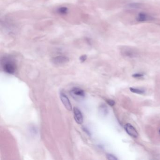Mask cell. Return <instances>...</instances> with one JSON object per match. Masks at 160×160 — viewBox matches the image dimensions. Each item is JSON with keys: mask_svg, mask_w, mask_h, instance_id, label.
Instances as JSON below:
<instances>
[{"mask_svg": "<svg viewBox=\"0 0 160 160\" xmlns=\"http://www.w3.org/2000/svg\"><path fill=\"white\" fill-rule=\"evenodd\" d=\"M68 9L67 7H61L58 8V13L61 14L65 15L67 14V12H68Z\"/></svg>", "mask_w": 160, "mask_h": 160, "instance_id": "obj_12", "label": "cell"}, {"mask_svg": "<svg viewBox=\"0 0 160 160\" xmlns=\"http://www.w3.org/2000/svg\"><path fill=\"white\" fill-rule=\"evenodd\" d=\"M86 59H87V56L86 55H83L80 57V61L81 62H82L86 61Z\"/></svg>", "mask_w": 160, "mask_h": 160, "instance_id": "obj_15", "label": "cell"}, {"mask_svg": "<svg viewBox=\"0 0 160 160\" xmlns=\"http://www.w3.org/2000/svg\"><path fill=\"white\" fill-rule=\"evenodd\" d=\"M107 103L110 106H113L115 104L114 101H113V100H107Z\"/></svg>", "mask_w": 160, "mask_h": 160, "instance_id": "obj_16", "label": "cell"}, {"mask_svg": "<svg viewBox=\"0 0 160 160\" xmlns=\"http://www.w3.org/2000/svg\"><path fill=\"white\" fill-rule=\"evenodd\" d=\"M132 76L135 78H141L143 77L144 75L142 73H135Z\"/></svg>", "mask_w": 160, "mask_h": 160, "instance_id": "obj_14", "label": "cell"}, {"mask_svg": "<svg viewBox=\"0 0 160 160\" xmlns=\"http://www.w3.org/2000/svg\"><path fill=\"white\" fill-rule=\"evenodd\" d=\"M69 61L68 58L65 56L60 55L53 58L52 62L56 65H61L66 64Z\"/></svg>", "mask_w": 160, "mask_h": 160, "instance_id": "obj_8", "label": "cell"}, {"mask_svg": "<svg viewBox=\"0 0 160 160\" xmlns=\"http://www.w3.org/2000/svg\"><path fill=\"white\" fill-rule=\"evenodd\" d=\"M125 130L126 132L132 138H137L139 136V134L136 129L131 124H126L125 125Z\"/></svg>", "mask_w": 160, "mask_h": 160, "instance_id": "obj_5", "label": "cell"}, {"mask_svg": "<svg viewBox=\"0 0 160 160\" xmlns=\"http://www.w3.org/2000/svg\"><path fill=\"white\" fill-rule=\"evenodd\" d=\"M141 6V4L139 3H132L128 4L127 7L129 8H139Z\"/></svg>", "mask_w": 160, "mask_h": 160, "instance_id": "obj_11", "label": "cell"}, {"mask_svg": "<svg viewBox=\"0 0 160 160\" xmlns=\"http://www.w3.org/2000/svg\"><path fill=\"white\" fill-rule=\"evenodd\" d=\"M70 94L72 97L76 101L83 100L85 97V93L82 89L78 87H74L70 91Z\"/></svg>", "mask_w": 160, "mask_h": 160, "instance_id": "obj_2", "label": "cell"}, {"mask_svg": "<svg viewBox=\"0 0 160 160\" xmlns=\"http://www.w3.org/2000/svg\"><path fill=\"white\" fill-rule=\"evenodd\" d=\"M154 19V18L152 17L151 16L147 14L146 13H144V12H140L139 13L136 18L137 21L139 22L151 21Z\"/></svg>", "mask_w": 160, "mask_h": 160, "instance_id": "obj_7", "label": "cell"}, {"mask_svg": "<svg viewBox=\"0 0 160 160\" xmlns=\"http://www.w3.org/2000/svg\"><path fill=\"white\" fill-rule=\"evenodd\" d=\"M107 158L108 160H118V158L115 157V156L114 155H112L111 154H107Z\"/></svg>", "mask_w": 160, "mask_h": 160, "instance_id": "obj_13", "label": "cell"}, {"mask_svg": "<svg viewBox=\"0 0 160 160\" xmlns=\"http://www.w3.org/2000/svg\"><path fill=\"white\" fill-rule=\"evenodd\" d=\"M99 111L101 115L103 116H106L108 113V109L107 107L104 104H102L100 106Z\"/></svg>", "mask_w": 160, "mask_h": 160, "instance_id": "obj_9", "label": "cell"}, {"mask_svg": "<svg viewBox=\"0 0 160 160\" xmlns=\"http://www.w3.org/2000/svg\"><path fill=\"white\" fill-rule=\"evenodd\" d=\"M60 99L61 100L63 105L68 110L71 111L72 110V105L69 99L68 98L65 93L64 92H61L60 93Z\"/></svg>", "mask_w": 160, "mask_h": 160, "instance_id": "obj_4", "label": "cell"}, {"mask_svg": "<svg viewBox=\"0 0 160 160\" xmlns=\"http://www.w3.org/2000/svg\"><path fill=\"white\" fill-rule=\"evenodd\" d=\"M82 129L83 130V131H84V132H85L86 133V134H88L89 136H90V133L89 131L86 128L83 127Z\"/></svg>", "mask_w": 160, "mask_h": 160, "instance_id": "obj_17", "label": "cell"}, {"mask_svg": "<svg viewBox=\"0 0 160 160\" xmlns=\"http://www.w3.org/2000/svg\"><path fill=\"white\" fill-rule=\"evenodd\" d=\"M74 119L78 124H82L83 122V115L81 111L76 107L73 108Z\"/></svg>", "mask_w": 160, "mask_h": 160, "instance_id": "obj_6", "label": "cell"}, {"mask_svg": "<svg viewBox=\"0 0 160 160\" xmlns=\"http://www.w3.org/2000/svg\"><path fill=\"white\" fill-rule=\"evenodd\" d=\"M1 66L5 72L8 74H13L17 70V65L12 58L6 57L1 60Z\"/></svg>", "mask_w": 160, "mask_h": 160, "instance_id": "obj_1", "label": "cell"}, {"mask_svg": "<svg viewBox=\"0 0 160 160\" xmlns=\"http://www.w3.org/2000/svg\"><path fill=\"white\" fill-rule=\"evenodd\" d=\"M122 55L128 57H134L138 55V52L134 48L129 47H123L121 48Z\"/></svg>", "mask_w": 160, "mask_h": 160, "instance_id": "obj_3", "label": "cell"}, {"mask_svg": "<svg viewBox=\"0 0 160 160\" xmlns=\"http://www.w3.org/2000/svg\"><path fill=\"white\" fill-rule=\"evenodd\" d=\"M158 133H159V135H160V128L159 129V130H158Z\"/></svg>", "mask_w": 160, "mask_h": 160, "instance_id": "obj_18", "label": "cell"}, {"mask_svg": "<svg viewBox=\"0 0 160 160\" xmlns=\"http://www.w3.org/2000/svg\"><path fill=\"white\" fill-rule=\"evenodd\" d=\"M130 91L134 93H137V94H142L145 93V91L141 89L137 88L134 87H131L130 88Z\"/></svg>", "mask_w": 160, "mask_h": 160, "instance_id": "obj_10", "label": "cell"}]
</instances>
